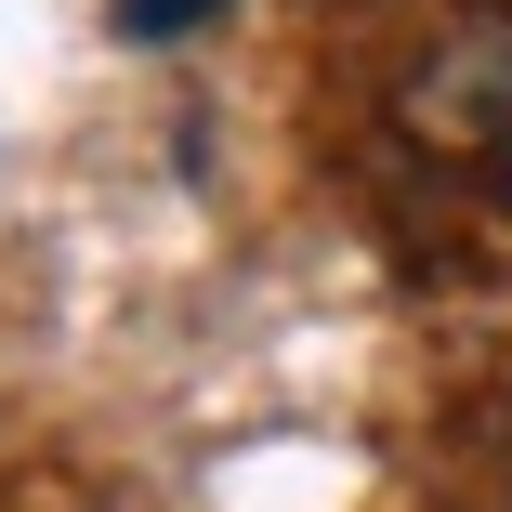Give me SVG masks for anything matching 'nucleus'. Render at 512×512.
Instances as JSON below:
<instances>
[{"label": "nucleus", "mask_w": 512, "mask_h": 512, "mask_svg": "<svg viewBox=\"0 0 512 512\" xmlns=\"http://www.w3.org/2000/svg\"><path fill=\"white\" fill-rule=\"evenodd\" d=\"M381 119L421 158H512V0H447L434 40L394 66Z\"/></svg>", "instance_id": "obj_1"}, {"label": "nucleus", "mask_w": 512, "mask_h": 512, "mask_svg": "<svg viewBox=\"0 0 512 512\" xmlns=\"http://www.w3.org/2000/svg\"><path fill=\"white\" fill-rule=\"evenodd\" d=\"M224 27V0H119V40H197Z\"/></svg>", "instance_id": "obj_2"}, {"label": "nucleus", "mask_w": 512, "mask_h": 512, "mask_svg": "<svg viewBox=\"0 0 512 512\" xmlns=\"http://www.w3.org/2000/svg\"><path fill=\"white\" fill-rule=\"evenodd\" d=\"M473 460H486V486H499V512H512V394L473 421Z\"/></svg>", "instance_id": "obj_3"}]
</instances>
